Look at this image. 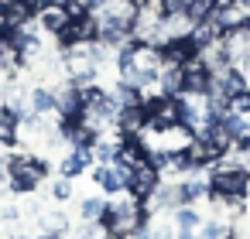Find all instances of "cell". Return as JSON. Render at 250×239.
<instances>
[{"mask_svg": "<svg viewBox=\"0 0 250 239\" xmlns=\"http://www.w3.org/2000/svg\"><path fill=\"white\" fill-rule=\"evenodd\" d=\"M48 178V161L38 154H11L7 157V188L14 195H31Z\"/></svg>", "mask_w": 250, "mask_h": 239, "instance_id": "cell-1", "label": "cell"}, {"mask_svg": "<svg viewBox=\"0 0 250 239\" xmlns=\"http://www.w3.org/2000/svg\"><path fill=\"white\" fill-rule=\"evenodd\" d=\"M209 195H250V171L240 164H212Z\"/></svg>", "mask_w": 250, "mask_h": 239, "instance_id": "cell-2", "label": "cell"}, {"mask_svg": "<svg viewBox=\"0 0 250 239\" xmlns=\"http://www.w3.org/2000/svg\"><path fill=\"white\" fill-rule=\"evenodd\" d=\"M144 106H147V130L182 127V103H178V96H154V99H144Z\"/></svg>", "mask_w": 250, "mask_h": 239, "instance_id": "cell-3", "label": "cell"}, {"mask_svg": "<svg viewBox=\"0 0 250 239\" xmlns=\"http://www.w3.org/2000/svg\"><path fill=\"white\" fill-rule=\"evenodd\" d=\"M158 184H161V171L151 164V161H144V164H137L130 174H127V195L130 198H137V202H147L154 191H158Z\"/></svg>", "mask_w": 250, "mask_h": 239, "instance_id": "cell-4", "label": "cell"}, {"mask_svg": "<svg viewBox=\"0 0 250 239\" xmlns=\"http://www.w3.org/2000/svg\"><path fill=\"white\" fill-rule=\"evenodd\" d=\"M147 202H151V205H147V212L175 215V212L185 205V198H182V181H161V184H158V191H154Z\"/></svg>", "mask_w": 250, "mask_h": 239, "instance_id": "cell-5", "label": "cell"}, {"mask_svg": "<svg viewBox=\"0 0 250 239\" xmlns=\"http://www.w3.org/2000/svg\"><path fill=\"white\" fill-rule=\"evenodd\" d=\"M223 52H226L229 65H243L250 58V24L223 31Z\"/></svg>", "mask_w": 250, "mask_h": 239, "instance_id": "cell-6", "label": "cell"}, {"mask_svg": "<svg viewBox=\"0 0 250 239\" xmlns=\"http://www.w3.org/2000/svg\"><path fill=\"white\" fill-rule=\"evenodd\" d=\"M144 130H147V106L144 103L117 110V133L120 137H141Z\"/></svg>", "mask_w": 250, "mask_h": 239, "instance_id": "cell-7", "label": "cell"}, {"mask_svg": "<svg viewBox=\"0 0 250 239\" xmlns=\"http://www.w3.org/2000/svg\"><path fill=\"white\" fill-rule=\"evenodd\" d=\"M72 11L69 7H62V4H45L38 14H35V21H38V28L45 31V35H62L69 24H72Z\"/></svg>", "mask_w": 250, "mask_h": 239, "instance_id": "cell-8", "label": "cell"}, {"mask_svg": "<svg viewBox=\"0 0 250 239\" xmlns=\"http://www.w3.org/2000/svg\"><path fill=\"white\" fill-rule=\"evenodd\" d=\"M182 75H185L182 92H188V96H206V92H209V86H212V72L199 62V55H195L192 62H185V65H182Z\"/></svg>", "mask_w": 250, "mask_h": 239, "instance_id": "cell-9", "label": "cell"}, {"mask_svg": "<svg viewBox=\"0 0 250 239\" xmlns=\"http://www.w3.org/2000/svg\"><path fill=\"white\" fill-rule=\"evenodd\" d=\"M127 174H130V171H124V167H117V164H96V167H93V184H100V191H106V195L113 198V195H124Z\"/></svg>", "mask_w": 250, "mask_h": 239, "instance_id": "cell-10", "label": "cell"}, {"mask_svg": "<svg viewBox=\"0 0 250 239\" xmlns=\"http://www.w3.org/2000/svg\"><path fill=\"white\" fill-rule=\"evenodd\" d=\"M55 116L59 120H83V89L72 82L65 89H55Z\"/></svg>", "mask_w": 250, "mask_h": 239, "instance_id": "cell-11", "label": "cell"}, {"mask_svg": "<svg viewBox=\"0 0 250 239\" xmlns=\"http://www.w3.org/2000/svg\"><path fill=\"white\" fill-rule=\"evenodd\" d=\"M158 52H161V65H185V62H192V58L199 55V48H195L188 38H171V41H165Z\"/></svg>", "mask_w": 250, "mask_h": 239, "instance_id": "cell-12", "label": "cell"}, {"mask_svg": "<svg viewBox=\"0 0 250 239\" xmlns=\"http://www.w3.org/2000/svg\"><path fill=\"white\" fill-rule=\"evenodd\" d=\"M35 4L31 0H18V4H11V7H4L0 11V24H4V31H11V28H24L28 21H35Z\"/></svg>", "mask_w": 250, "mask_h": 239, "instance_id": "cell-13", "label": "cell"}, {"mask_svg": "<svg viewBox=\"0 0 250 239\" xmlns=\"http://www.w3.org/2000/svg\"><path fill=\"white\" fill-rule=\"evenodd\" d=\"M188 41H192L195 48H209V45L223 41V28H219V21H216V18H206V21H199V24L192 28Z\"/></svg>", "mask_w": 250, "mask_h": 239, "instance_id": "cell-14", "label": "cell"}, {"mask_svg": "<svg viewBox=\"0 0 250 239\" xmlns=\"http://www.w3.org/2000/svg\"><path fill=\"white\" fill-rule=\"evenodd\" d=\"M182 198H185V205H195V202L209 198V178H199V171L182 174Z\"/></svg>", "mask_w": 250, "mask_h": 239, "instance_id": "cell-15", "label": "cell"}, {"mask_svg": "<svg viewBox=\"0 0 250 239\" xmlns=\"http://www.w3.org/2000/svg\"><path fill=\"white\" fill-rule=\"evenodd\" d=\"M161 28H165V38L171 41V38H188L195 24H192V18H188L185 11H178V14H165Z\"/></svg>", "mask_w": 250, "mask_h": 239, "instance_id": "cell-16", "label": "cell"}, {"mask_svg": "<svg viewBox=\"0 0 250 239\" xmlns=\"http://www.w3.org/2000/svg\"><path fill=\"white\" fill-rule=\"evenodd\" d=\"M158 86H161V96H178L182 86H185L182 65H161V72H158Z\"/></svg>", "mask_w": 250, "mask_h": 239, "instance_id": "cell-17", "label": "cell"}, {"mask_svg": "<svg viewBox=\"0 0 250 239\" xmlns=\"http://www.w3.org/2000/svg\"><path fill=\"white\" fill-rule=\"evenodd\" d=\"M28 103H31V113L48 116V113H55V89H48V86H35V89L28 92Z\"/></svg>", "mask_w": 250, "mask_h": 239, "instance_id": "cell-18", "label": "cell"}, {"mask_svg": "<svg viewBox=\"0 0 250 239\" xmlns=\"http://www.w3.org/2000/svg\"><path fill=\"white\" fill-rule=\"evenodd\" d=\"M247 7L243 4H233V7H223V11H212V18L219 21V28L223 31H229V28H240V24H247Z\"/></svg>", "mask_w": 250, "mask_h": 239, "instance_id": "cell-19", "label": "cell"}, {"mask_svg": "<svg viewBox=\"0 0 250 239\" xmlns=\"http://www.w3.org/2000/svg\"><path fill=\"white\" fill-rule=\"evenodd\" d=\"M18 127H21V120L7 106H0V144H4V147H14L18 144Z\"/></svg>", "mask_w": 250, "mask_h": 239, "instance_id": "cell-20", "label": "cell"}, {"mask_svg": "<svg viewBox=\"0 0 250 239\" xmlns=\"http://www.w3.org/2000/svg\"><path fill=\"white\" fill-rule=\"evenodd\" d=\"M103 208H106V198L89 195V198H83V202H79V219H83V222H100Z\"/></svg>", "mask_w": 250, "mask_h": 239, "instance_id": "cell-21", "label": "cell"}, {"mask_svg": "<svg viewBox=\"0 0 250 239\" xmlns=\"http://www.w3.org/2000/svg\"><path fill=\"white\" fill-rule=\"evenodd\" d=\"M229 225L233 222H226V219H206L199 225V239H226L229 236Z\"/></svg>", "mask_w": 250, "mask_h": 239, "instance_id": "cell-22", "label": "cell"}, {"mask_svg": "<svg viewBox=\"0 0 250 239\" xmlns=\"http://www.w3.org/2000/svg\"><path fill=\"white\" fill-rule=\"evenodd\" d=\"M202 222H206V219L195 212V205H182V208L175 212V225H178V229H192V232H199Z\"/></svg>", "mask_w": 250, "mask_h": 239, "instance_id": "cell-23", "label": "cell"}, {"mask_svg": "<svg viewBox=\"0 0 250 239\" xmlns=\"http://www.w3.org/2000/svg\"><path fill=\"white\" fill-rule=\"evenodd\" d=\"M42 232H59V236H65V232H69V219H65L62 212H45V215H42Z\"/></svg>", "mask_w": 250, "mask_h": 239, "instance_id": "cell-24", "label": "cell"}, {"mask_svg": "<svg viewBox=\"0 0 250 239\" xmlns=\"http://www.w3.org/2000/svg\"><path fill=\"white\" fill-rule=\"evenodd\" d=\"M212 0H188L185 4V14L192 18V24H199V21H206V18H212Z\"/></svg>", "mask_w": 250, "mask_h": 239, "instance_id": "cell-25", "label": "cell"}, {"mask_svg": "<svg viewBox=\"0 0 250 239\" xmlns=\"http://www.w3.org/2000/svg\"><path fill=\"white\" fill-rule=\"evenodd\" d=\"M52 198H55V202H69V198H72V178L52 181Z\"/></svg>", "mask_w": 250, "mask_h": 239, "instance_id": "cell-26", "label": "cell"}, {"mask_svg": "<svg viewBox=\"0 0 250 239\" xmlns=\"http://www.w3.org/2000/svg\"><path fill=\"white\" fill-rule=\"evenodd\" d=\"M175 232H178V229H171L168 219H161V222L151 225V239H175Z\"/></svg>", "mask_w": 250, "mask_h": 239, "instance_id": "cell-27", "label": "cell"}, {"mask_svg": "<svg viewBox=\"0 0 250 239\" xmlns=\"http://www.w3.org/2000/svg\"><path fill=\"white\" fill-rule=\"evenodd\" d=\"M117 239H151V222H147V225H137L134 232H124V236H117Z\"/></svg>", "mask_w": 250, "mask_h": 239, "instance_id": "cell-28", "label": "cell"}, {"mask_svg": "<svg viewBox=\"0 0 250 239\" xmlns=\"http://www.w3.org/2000/svg\"><path fill=\"white\" fill-rule=\"evenodd\" d=\"M185 4L188 0H161V11L165 14H178V11H185Z\"/></svg>", "mask_w": 250, "mask_h": 239, "instance_id": "cell-29", "label": "cell"}, {"mask_svg": "<svg viewBox=\"0 0 250 239\" xmlns=\"http://www.w3.org/2000/svg\"><path fill=\"white\" fill-rule=\"evenodd\" d=\"M0 219H4V222H18L21 219V208L18 205H4V208H0Z\"/></svg>", "mask_w": 250, "mask_h": 239, "instance_id": "cell-30", "label": "cell"}, {"mask_svg": "<svg viewBox=\"0 0 250 239\" xmlns=\"http://www.w3.org/2000/svg\"><path fill=\"white\" fill-rule=\"evenodd\" d=\"M175 239H199V232H192V229H178Z\"/></svg>", "mask_w": 250, "mask_h": 239, "instance_id": "cell-31", "label": "cell"}, {"mask_svg": "<svg viewBox=\"0 0 250 239\" xmlns=\"http://www.w3.org/2000/svg\"><path fill=\"white\" fill-rule=\"evenodd\" d=\"M35 239H65V236H59V232H38Z\"/></svg>", "mask_w": 250, "mask_h": 239, "instance_id": "cell-32", "label": "cell"}, {"mask_svg": "<svg viewBox=\"0 0 250 239\" xmlns=\"http://www.w3.org/2000/svg\"><path fill=\"white\" fill-rule=\"evenodd\" d=\"M11 4H18V0H0V11H4V7H11Z\"/></svg>", "mask_w": 250, "mask_h": 239, "instance_id": "cell-33", "label": "cell"}, {"mask_svg": "<svg viewBox=\"0 0 250 239\" xmlns=\"http://www.w3.org/2000/svg\"><path fill=\"white\" fill-rule=\"evenodd\" d=\"M236 4H243V7H247V11H250V0H236Z\"/></svg>", "mask_w": 250, "mask_h": 239, "instance_id": "cell-34", "label": "cell"}, {"mask_svg": "<svg viewBox=\"0 0 250 239\" xmlns=\"http://www.w3.org/2000/svg\"><path fill=\"white\" fill-rule=\"evenodd\" d=\"M4 52H7V48H4V41H0V58H4Z\"/></svg>", "mask_w": 250, "mask_h": 239, "instance_id": "cell-35", "label": "cell"}, {"mask_svg": "<svg viewBox=\"0 0 250 239\" xmlns=\"http://www.w3.org/2000/svg\"><path fill=\"white\" fill-rule=\"evenodd\" d=\"M96 239H110V236H106V232H100V236H96Z\"/></svg>", "mask_w": 250, "mask_h": 239, "instance_id": "cell-36", "label": "cell"}, {"mask_svg": "<svg viewBox=\"0 0 250 239\" xmlns=\"http://www.w3.org/2000/svg\"><path fill=\"white\" fill-rule=\"evenodd\" d=\"M7 239H24V236H7Z\"/></svg>", "mask_w": 250, "mask_h": 239, "instance_id": "cell-37", "label": "cell"}, {"mask_svg": "<svg viewBox=\"0 0 250 239\" xmlns=\"http://www.w3.org/2000/svg\"><path fill=\"white\" fill-rule=\"evenodd\" d=\"M79 4H83V7H86V4H89V0H79Z\"/></svg>", "mask_w": 250, "mask_h": 239, "instance_id": "cell-38", "label": "cell"}, {"mask_svg": "<svg viewBox=\"0 0 250 239\" xmlns=\"http://www.w3.org/2000/svg\"><path fill=\"white\" fill-rule=\"evenodd\" d=\"M247 24H250V14H247Z\"/></svg>", "mask_w": 250, "mask_h": 239, "instance_id": "cell-39", "label": "cell"}, {"mask_svg": "<svg viewBox=\"0 0 250 239\" xmlns=\"http://www.w3.org/2000/svg\"><path fill=\"white\" fill-rule=\"evenodd\" d=\"M0 178H4V174H0Z\"/></svg>", "mask_w": 250, "mask_h": 239, "instance_id": "cell-40", "label": "cell"}]
</instances>
